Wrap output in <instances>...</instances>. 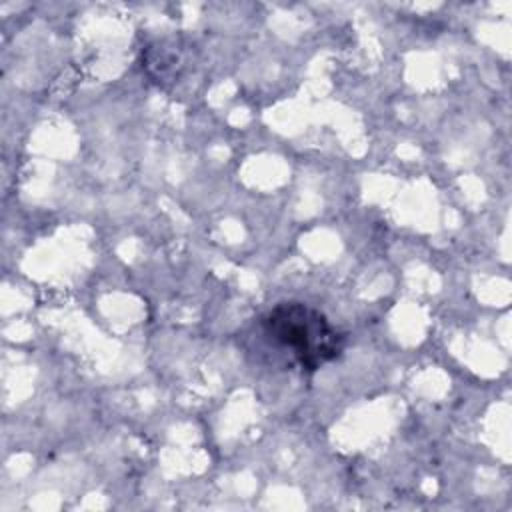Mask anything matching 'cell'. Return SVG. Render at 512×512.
<instances>
[{
	"label": "cell",
	"mask_w": 512,
	"mask_h": 512,
	"mask_svg": "<svg viewBox=\"0 0 512 512\" xmlns=\"http://www.w3.org/2000/svg\"><path fill=\"white\" fill-rule=\"evenodd\" d=\"M258 328L264 340L290 356L302 372H316L340 358L346 346L344 334L320 310L304 302H278L260 316Z\"/></svg>",
	"instance_id": "1"
}]
</instances>
